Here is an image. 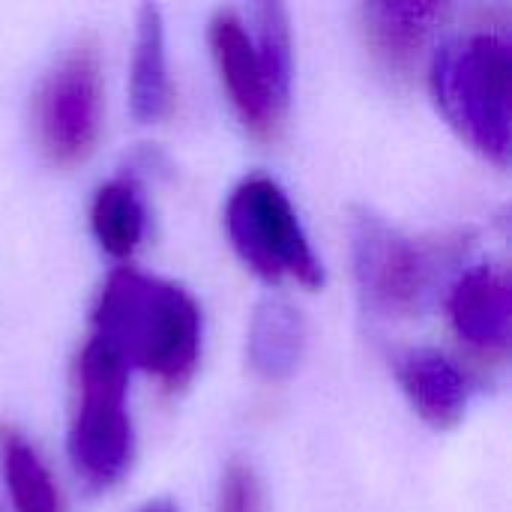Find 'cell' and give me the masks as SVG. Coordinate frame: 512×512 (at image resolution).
Instances as JSON below:
<instances>
[{"label": "cell", "mask_w": 512, "mask_h": 512, "mask_svg": "<svg viewBox=\"0 0 512 512\" xmlns=\"http://www.w3.org/2000/svg\"><path fill=\"white\" fill-rule=\"evenodd\" d=\"M453 330L474 348L504 354L510 345L512 291L507 273L483 264L456 279L447 297Z\"/></svg>", "instance_id": "cell-8"}, {"label": "cell", "mask_w": 512, "mask_h": 512, "mask_svg": "<svg viewBox=\"0 0 512 512\" xmlns=\"http://www.w3.org/2000/svg\"><path fill=\"white\" fill-rule=\"evenodd\" d=\"M399 381L414 411L435 429H453L468 408V381L453 360L432 348H414L399 360Z\"/></svg>", "instance_id": "cell-10"}, {"label": "cell", "mask_w": 512, "mask_h": 512, "mask_svg": "<svg viewBox=\"0 0 512 512\" xmlns=\"http://www.w3.org/2000/svg\"><path fill=\"white\" fill-rule=\"evenodd\" d=\"M510 39L471 30L444 42L432 60V90L450 126L486 159L510 162Z\"/></svg>", "instance_id": "cell-2"}, {"label": "cell", "mask_w": 512, "mask_h": 512, "mask_svg": "<svg viewBox=\"0 0 512 512\" xmlns=\"http://www.w3.org/2000/svg\"><path fill=\"white\" fill-rule=\"evenodd\" d=\"M210 48L219 69V78L228 90L234 111L240 114L243 126L258 138H273L282 117L273 108L267 93L261 63L255 54V42L249 39L243 21L231 9H219L210 21Z\"/></svg>", "instance_id": "cell-7"}, {"label": "cell", "mask_w": 512, "mask_h": 512, "mask_svg": "<svg viewBox=\"0 0 512 512\" xmlns=\"http://www.w3.org/2000/svg\"><path fill=\"white\" fill-rule=\"evenodd\" d=\"M255 15V54L261 63V75L273 108L285 117L291 102V78H294V54H291V21L282 3H258Z\"/></svg>", "instance_id": "cell-13"}, {"label": "cell", "mask_w": 512, "mask_h": 512, "mask_svg": "<svg viewBox=\"0 0 512 512\" xmlns=\"http://www.w3.org/2000/svg\"><path fill=\"white\" fill-rule=\"evenodd\" d=\"M129 105L135 120L156 123L171 111V81L165 63V27L159 6L138 9L132 75H129Z\"/></svg>", "instance_id": "cell-11"}, {"label": "cell", "mask_w": 512, "mask_h": 512, "mask_svg": "<svg viewBox=\"0 0 512 512\" xmlns=\"http://www.w3.org/2000/svg\"><path fill=\"white\" fill-rule=\"evenodd\" d=\"M444 12L447 6L441 3H366L360 9V21L372 57L393 78H408Z\"/></svg>", "instance_id": "cell-9"}, {"label": "cell", "mask_w": 512, "mask_h": 512, "mask_svg": "<svg viewBox=\"0 0 512 512\" xmlns=\"http://www.w3.org/2000/svg\"><path fill=\"white\" fill-rule=\"evenodd\" d=\"M219 512H261V489L252 468L234 462L222 477Z\"/></svg>", "instance_id": "cell-16"}, {"label": "cell", "mask_w": 512, "mask_h": 512, "mask_svg": "<svg viewBox=\"0 0 512 512\" xmlns=\"http://www.w3.org/2000/svg\"><path fill=\"white\" fill-rule=\"evenodd\" d=\"M237 255L267 282L294 279L306 288L324 282V270L297 222L288 195L270 177L243 180L225 210Z\"/></svg>", "instance_id": "cell-6"}, {"label": "cell", "mask_w": 512, "mask_h": 512, "mask_svg": "<svg viewBox=\"0 0 512 512\" xmlns=\"http://www.w3.org/2000/svg\"><path fill=\"white\" fill-rule=\"evenodd\" d=\"M0 468L15 512H60L51 474L39 462L36 450L12 429L0 432Z\"/></svg>", "instance_id": "cell-14"}, {"label": "cell", "mask_w": 512, "mask_h": 512, "mask_svg": "<svg viewBox=\"0 0 512 512\" xmlns=\"http://www.w3.org/2000/svg\"><path fill=\"white\" fill-rule=\"evenodd\" d=\"M36 144L48 162H84L102 132V57L93 36H81L45 75L33 99Z\"/></svg>", "instance_id": "cell-5"}, {"label": "cell", "mask_w": 512, "mask_h": 512, "mask_svg": "<svg viewBox=\"0 0 512 512\" xmlns=\"http://www.w3.org/2000/svg\"><path fill=\"white\" fill-rule=\"evenodd\" d=\"M351 237L360 291L381 315H420L462 255L456 240L405 237L369 210H354Z\"/></svg>", "instance_id": "cell-3"}, {"label": "cell", "mask_w": 512, "mask_h": 512, "mask_svg": "<svg viewBox=\"0 0 512 512\" xmlns=\"http://www.w3.org/2000/svg\"><path fill=\"white\" fill-rule=\"evenodd\" d=\"M99 246L114 258H129L144 237V207L132 183H108L96 192L90 210Z\"/></svg>", "instance_id": "cell-15"}, {"label": "cell", "mask_w": 512, "mask_h": 512, "mask_svg": "<svg viewBox=\"0 0 512 512\" xmlns=\"http://www.w3.org/2000/svg\"><path fill=\"white\" fill-rule=\"evenodd\" d=\"M306 348V327L303 318L282 300H267L258 306L249 330V360L252 366L270 378H288L303 357Z\"/></svg>", "instance_id": "cell-12"}, {"label": "cell", "mask_w": 512, "mask_h": 512, "mask_svg": "<svg viewBox=\"0 0 512 512\" xmlns=\"http://www.w3.org/2000/svg\"><path fill=\"white\" fill-rule=\"evenodd\" d=\"M138 512H177V510H174V504H171V501H150V504H144Z\"/></svg>", "instance_id": "cell-17"}, {"label": "cell", "mask_w": 512, "mask_h": 512, "mask_svg": "<svg viewBox=\"0 0 512 512\" xmlns=\"http://www.w3.org/2000/svg\"><path fill=\"white\" fill-rule=\"evenodd\" d=\"M126 366L96 339L78 363V402L69 429V459L75 474L105 489L132 462V423L126 414Z\"/></svg>", "instance_id": "cell-4"}, {"label": "cell", "mask_w": 512, "mask_h": 512, "mask_svg": "<svg viewBox=\"0 0 512 512\" xmlns=\"http://www.w3.org/2000/svg\"><path fill=\"white\" fill-rule=\"evenodd\" d=\"M96 342L126 369L135 366L168 387H183L201 354L198 303L174 282L120 267L93 309Z\"/></svg>", "instance_id": "cell-1"}]
</instances>
